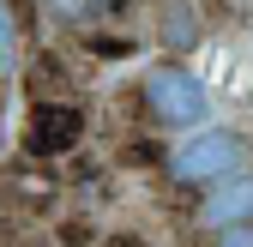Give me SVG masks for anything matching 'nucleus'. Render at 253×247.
Returning a JSON list of instances; mask_svg holds the SVG:
<instances>
[{"mask_svg":"<svg viewBox=\"0 0 253 247\" xmlns=\"http://www.w3.org/2000/svg\"><path fill=\"white\" fill-rule=\"evenodd\" d=\"M12 67H18V18L0 0V79H12Z\"/></svg>","mask_w":253,"mask_h":247,"instance_id":"6","label":"nucleus"},{"mask_svg":"<svg viewBox=\"0 0 253 247\" xmlns=\"http://www.w3.org/2000/svg\"><path fill=\"white\" fill-rule=\"evenodd\" d=\"M126 0H90V18H109V12H121Z\"/></svg>","mask_w":253,"mask_h":247,"instance_id":"9","label":"nucleus"},{"mask_svg":"<svg viewBox=\"0 0 253 247\" xmlns=\"http://www.w3.org/2000/svg\"><path fill=\"white\" fill-rule=\"evenodd\" d=\"M79 139H84V115L73 103H37V115L24 127V151L30 157H67Z\"/></svg>","mask_w":253,"mask_h":247,"instance_id":"3","label":"nucleus"},{"mask_svg":"<svg viewBox=\"0 0 253 247\" xmlns=\"http://www.w3.org/2000/svg\"><path fill=\"white\" fill-rule=\"evenodd\" d=\"M193 223H199L205 235H223V229L253 223V175H229L223 187H211V193L193 205Z\"/></svg>","mask_w":253,"mask_h":247,"instance_id":"4","label":"nucleus"},{"mask_svg":"<svg viewBox=\"0 0 253 247\" xmlns=\"http://www.w3.org/2000/svg\"><path fill=\"white\" fill-rule=\"evenodd\" d=\"M211 247H253V223H241V229H223V235H211Z\"/></svg>","mask_w":253,"mask_h":247,"instance_id":"7","label":"nucleus"},{"mask_svg":"<svg viewBox=\"0 0 253 247\" xmlns=\"http://www.w3.org/2000/svg\"><path fill=\"white\" fill-rule=\"evenodd\" d=\"M241 163H247V139L235 133V127H199V133H187L175 151H169V181L175 187H199V193H211V187H223L229 175H241Z\"/></svg>","mask_w":253,"mask_h":247,"instance_id":"1","label":"nucleus"},{"mask_svg":"<svg viewBox=\"0 0 253 247\" xmlns=\"http://www.w3.org/2000/svg\"><path fill=\"white\" fill-rule=\"evenodd\" d=\"M157 37H163L169 54H187V48L199 42V18H193V6H187V0H169L163 18H157Z\"/></svg>","mask_w":253,"mask_h":247,"instance_id":"5","label":"nucleus"},{"mask_svg":"<svg viewBox=\"0 0 253 247\" xmlns=\"http://www.w3.org/2000/svg\"><path fill=\"white\" fill-rule=\"evenodd\" d=\"M60 18H90V0H48Z\"/></svg>","mask_w":253,"mask_h":247,"instance_id":"8","label":"nucleus"},{"mask_svg":"<svg viewBox=\"0 0 253 247\" xmlns=\"http://www.w3.org/2000/svg\"><path fill=\"white\" fill-rule=\"evenodd\" d=\"M139 103H145V115L157 121V127H169V133H199L205 115H211L205 84L187 73L181 60H157V67L139 79Z\"/></svg>","mask_w":253,"mask_h":247,"instance_id":"2","label":"nucleus"}]
</instances>
